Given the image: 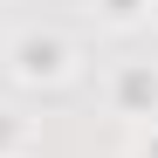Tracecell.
I'll list each match as a JSON object with an SVG mask.
<instances>
[{"instance_id":"obj_1","label":"cell","mask_w":158,"mask_h":158,"mask_svg":"<svg viewBox=\"0 0 158 158\" xmlns=\"http://www.w3.org/2000/svg\"><path fill=\"white\" fill-rule=\"evenodd\" d=\"M62 62H69V48H62L55 35H21V41H14V69L28 76V83H41V76H62Z\"/></svg>"},{"instance_id":"obj_2","label":"cell","mask_w":158,"mask_h":158,"mask_svg":"<svg viewBox=\"0 0 158 158\" xmlns=\"http://www.w3.org/2000/svg\"><path fill=\"white\" fill-rule=\"evenodd\" d=\"M117 103L124 110H158V69H124V83H117Z\"/></svg>"},{"instance_id":"obj_3","label":"cell","mask_w":158,"mask_h":158,"mask_svg":"<svg viewBox=\"0 0 158 158\" xmlns=\"http://www.w3.org/2000/svg\"><path fill=\"white\" fill-rule=\"evenodd\" d=\"M151 7H158V0H103L110 21H138V14H151Z\"/></svg>"},{"instance_id":"obj_4","label":"cell","mask_w":158,"mask_h":158,"mask_svg":"<svg viewBox=\"0 0 158 158\" xmlns=\"http://www.w3.org/2000/svg\"><path fill=\"white\" fill-rule=\"evenodd\" d=\"M7 144H21V117H14V110H0V151H7Z\"/></svg>"},{"instance_id":"obj_5","label":"cell","mask_w":158,"mask_h":158,"mask_svg":"<svg viewBox=\"0 0 158 158\" xmlns=\"http://www.w3.org/2000/svg\"><path fill=\"white\" fill-rule=\"evenodd\" d=\"M151 21H158V7H151Z\"/></svg>"}]
</instances>
